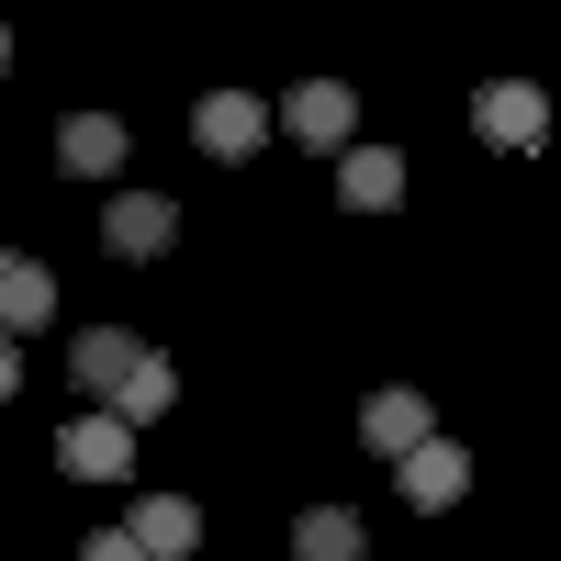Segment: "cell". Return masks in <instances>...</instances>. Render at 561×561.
I'll list each match as a JSON object with an SVG mask.
<instances>
[{
    "label": "cell",
    "mask_w": 561,
    "mask_h": 561,
    "mask_svg": "<svg viewBox=\"0 0 561 561\" xmlns=\"http://www.w3.org/2000/svg\"><path fill=\"white\" fill-rule=\"evenodd\" d=\"M393 483H404V505H415V517H438V505H460V494H472V449L415 438V449L393 460Z\"/></svg>",
    "instance_id": "6da1fadb"
},
{
    "label": "cell",
    "mask_w": 561,
    "mask_h": 561,
    "mask_svg": "<svg viewBox=\"0 0 561 561\" xmlns=\"http://www.w3.org/2000/svg\"><path fill=\"white\" fill-rule=\"evenodd\" d=\"M280 124H293L304 147H325V158H348V147H359V102H348L337 79H304L293 102H280Z\"/></svg>",
    "instance_id": "7a4b0ae2"
},
{
    "label": "cell",
    "mask_w": 561,
    "mask_h": 561,
    "mask_svg": "<svg viewBox=\"0 0 561 561\" xmlns=\"http://www.w3.org/2000/svg\"><path fill=\"white\" fill-rule=\"evenodd\" d=\"M180 237V203L169 192H113V214H102V248L113 259H158Z\"/></svg>",
    "instance_id": "3957f363"
},
{
    "label": "cell",
    "mask_w": 561,
    "mask_h": 561,
    "mask_svg": "<svg viewBox=\"0 0 561 561\" xmlns=\"http://www.w3.org/2000/svg\"><path fill=\"white\" fill-rule=\"evenodd\" d=\"M124 539H135V561H180L203 539V505H180V494H135L124 505Z\"/></svg>",
    "instance_id": "277c9868"
},
{
    "label": "cell",
    "mask_w": 561,
    "mask_h": 561,
    "mask_svg": "<svg viewBox=\"0 0 561 561\" xmlns=\"http://www.w3.org/2000/svg\"><path fill=\"white\" fill-rule=\"evenodd\" d=\"M259 135H270V102H259V90H214V102L192 113V147H203V158H248Z\"/></svg>",
    "instance_id": "5b68a950"
},
{
    "label": "cell",
    "mask_w": 561,
    "mask_h": 561,
    "mask_svg": "<svg viewBox=\"0 0 561 561\" xmlns=\"http://www.w3.org/2000/svg\"><path fill=\"white\" fill-rule=\"evenodd\" d=\"M57 460H68L79 483H124V472H135V427H113V415H68Z\"/></svg>",
    "instance_id": "8992f818"
},
{
    "label": "cell",
    "mask_w": 561,
    "mask_h": 561,
    "mask_svg": "<svg viewBox=\"0 0 561 561\" xmlns=\"http://www.w3.org/2000/svg\"><path fill=\"white\" fill-rule=\"evenodd\" d=\"M472 124L494 135V147H517V158H528V147H539V135H550V102H539V90H528V79H494V90H483V102H472Z\"/></svg>",
    "instance_id": "52a82bcc"
},
{
    "label": "cell",
    "mask_w": 561,
    "mask_h": 561,
    "mask_svg": "<svg viewBox=\"0 0 561 561\" xmlns=\"http://www.w3.org/2000/svg\"><path fill=\"white\" fill-rule=\"evenodd\" d=\"M45 314H57V280H45L23 248H0V348H12V337H34Z\"/></svg>",
    "instance_id": "ba28073f"
},
{
    "label": "cell",
    "mask_w": 561,
    "mask_h": 561,
    "mask_svg": "<svg viewBox=\"0 0 561 561\" xmlns=\"http://www.w3.org/2000/svg\"><path fill=\"white\" fill-rule=\"evenodd\" d=\"M169 404H180V370H169L158 348H147V359H135V370H124V382L102 393V415H113V427H158V415H169Z\"/></svg>",
    "instance_id": "9c48e42d"
},
{
    "label": "cell",
    "mask_w": 561,
    "mask_h": 561,
    "mask_svg": "<svg viewBox=\"0 0 561 561\" xmlns=\"http://www.w3.org/2000/svg\"><path fill=\"white\" fill-rule=\"evenodd\" d=\"M359 438L382 449V460H404L415 438H438V427H427V393H404V382H382V393L359 404Z\"/></svg>",
    "instance_id": "30bf717a"
},
{
    "label": "cell",
    "mask_w": 561,
    "mask_h": 561,
    "mask_svg": "<svg viewBox=\"0 0 561 561\" xmlns=\"http://www.w3.org/2000/svg\"><path fill=\"white\" fill-rule=\"evenodd\" d=\"M57 169H68V180H113V169H124V124H113V113H68V124H57Z\"/></svg>",
    "instance_id": "8fae6325"
},
{
    "label": "cell",
    "mask_w": 561,
    "mask_h": 561,
    "mask_svg": "<svg viewBox=\"0 0 561 561\" xmlns=\"http://www.w3.org/2000/svg\"><path fill=\"white\" fill-rule=\"evenodd\" d=\"M135 359H147V348H135L124 325H79V337H68V370H79V393H113Z\"/></svg>",
    "instance_id": "7c38bea8"
},
{
    "label": "cell",
    "mask_w": 561,
    "mask_h": 561,
    "mask_svg": "<svg viewBox=\"0 0 561 561\" xmlns=\"http://www.w3.org/2000/svg\"><path fill=\"white\" fill-rule=\"evenodd\" d=\"M337 192H348L359 214H393V203H404V158H393V147H348V158H337Z\"/></svg>",
    "instance_id": "4fadbf2b"
},
{
    "label": "cell",
    "mask_w": 561,
    "mask_h": 561,
    "mask_svg": "<svg viewBox=\"0 0 561 561\" xmlns=\"http://www.w3.org/2000/svg\"><path fill=\"white\" fill-rule=\"evenodd\" d=\"M370 550V528L348 517V505H304L293 517V561H359Z\"/></svg>",
    "instance_id": "5bb4252c"
},
{
    "label": "cell",
    "mask_w": 561,
    "mask_h": 561,
    "mask_svg": "<svg viewBox=\"0 0 561 561\" xmlns=\"http://www.w3.org/2000/svg\"><path fill=\"white\" fill-rule=\"evenodd\" d=\"M79 561H135V539H124V528H102V539H90Z\"/></svg>",
    "instance_id": "9a60e30c"
},
{
    "label": "cell",
    "mask_w": 561,
    "mask_h": 561,
    "mask_svg": "<svg viewBox=\"0 0 561 561\" xmlns=\"http://www.w3.org/2000/svg\"><path fill=\"white\" fill-rule=\"evenodd\" d=\"M23 393V348H0V404H12Z\"/></svg>",
    "instance_id": "2e32d148"
},
{
    "label": "cell",
    "mask_w": 561,
    "mask_h": 561,
    "mask_svg": "<svg viewBox=\"0 0 561 561\" xmlns=\"http://www.w3.org/2000/svg\"><path fill=\"white\" fill-rule=\"evenodd\" d=\"M0 68H12V34H0Z\"/></svg>",
    "instance_id": "e0dca14e"
}]
</instances>
